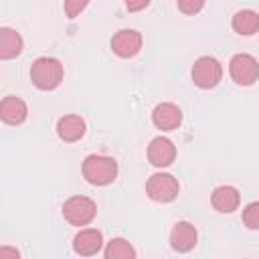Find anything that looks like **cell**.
I'll list each match as a JSON object with an SVG mask.
<instances>
[{
	"label": "cell",
	"instance_id": "6da1fadb",
	"mask_svg": "<svg viewBox=\"0 0 259 259\" xmlns=\"http://www.w3.org/2000/svg\"><path fill=\"white\" fill-rule=\"evenodd\" d=\"M65 75L63 63L55 57H38L30 65V81L40 91H53L61 85Z\"/></svg>",
	"mask_w": 259,
	"mask_h": 259
},
{
	"label": "cell",
	"instance_id": "7a4b0ae2",
	"mask_svg": "<svg viewBox=\"0 0 259 259\" xmlns=\"http://www.w3.org/2000/svg\"><path fill=\"white\" fill-rule=\"evenodd\" d=\"M83 178L93 186H107L117 178V162L111 156L89 154L83 160Z\"/></svg>",
	"mask_w": 259,
	"mask_h": 259
},
{
	"label": "cell",
	"instance_id": "3957f363",
	"mask_svg": "<svg viewBox=\"0 0 259 259\" xmlns=\"http://www.w3.org/2000/svg\"><path fill=\"white\" fill-rule=\"evenodd\" d=\"M95 214H97V204L89 196L75 194L67 198L63 204V217L73 227H87L95 219Z\"/></svg>",
	"mask_w": 259,
	"mask_h": 259
},
{
	"label": "cell",
	"instance_id": "277c9868",
	"mask_svg": "<svg viewBox=\"0 0 259 259\" xmlns=\"http://www.w3.org/2000/svg\"><path fill=\"white\" fill-rule=\"evenodd\" d=\"M192 83L200 89H212L221 83L223 79V65L210 57V55H204V57H198L192 65Z\"/></svg>",
	"mask_w": 259,
	"mask_h": 259
},
{
	"label": "cell",
	"instance_id": "5b68a950",
	"mask_svg": "<svg viewBox=\"0 0 259 259\" xmlns=\"http://www.w3.org/2000/svg\"><path fill=\"white\" fill-rule=\"evenodd\" d=\"M178 192H180V184L168 172H156L146 182V194L154 202H162V204L172 202L178 196Z\"/></svg>",
	"mask_w": 259,
	"mask_h": 259
},
{
	"label": "cell",
	"instance_id": "8992f818",
	"mask_svg": "<svg viewBox=\"0 0 259 259\" xmlns=\"http://www.w3.org/2000/svg\"><path fill=\"white\" fill-rule=\"evenodd\" d=\"M229 73L237 85L249 87L259 79V63L253 55L237 53V55H233V59L229 63Z\"/></svg>",
	"mask_w": 259,
	"mask_h": 259
},
{
	"label": "cell",
	"instance_id": "52a82bcc",
	"mask_svg": "<svg viewBox=\"0 0 259 259\" xmlns=\"http://www.w3.org/2000/svg\"><path fill=\"white\" fill-rule=\"evenodd\" d=\"M111 51L121 59H132L142 51V34L134 28H121L111 36Z\"/></svg>",
	"mask_w": 259,
	"mask_h": 259
},
{
	"label": "cell",
	"instance_id": "ba28073f",
	"mask_svg": "<svg viewBox=\"0 0 259 259\" xmlns=\"http://www.w3.org/2000/svg\"><path fill=\"white\" fill-rule=\"evenodd\" d=\"M148 160L156 168H166L176 160V146L172 140L158 136L148 146Z\"/></svg>",
	"mask_w": 259,
	"mask_h": 259
},
{
	"label": "cell",
	"instance_id": "9c48e42d",
	"mask_svg": "<svg viewBox=\"0 0 259 259\" xmlns=\"http://www.w3.org/2000/svg\"><path fill=\"white\" fill-rule=\"evenodd\" d=\"M196 241H198V233H196L194 225L188 221H178L170 231V247L178 253L192 251Z\"/></svg>",
	"mask_w": 259,
	"mask_h": 259
},
{
	"label": "cell",
	"instance_id": "30bf717a",
	"mask_svg": "<svg viewBox=\"0 0 259 259\" xmlns=\"http://www.w3.org/2000/svg\"><path fill=\"white\" fill-rule=\"evenodd\" d=\"M152 123L162 132H172L182 123V111L176 103H158L152 111Z\"/></svg>",
	"mask_w": 259,
	"mask_h": 259
},
{
	"label": "cell",
	"instance_id": "8fae6325",
	"mask_svg": "<svg viewBox=\"0 0 259 259\" xmlns=\"http://www.w3.org/2000/svg\"><path fill=\"white\" fill-rule=\"evenodd\" d=\"M103 247V235L97 229H81L73 237V251L81 257L97 255Z\"/></svg>",
	"mask_w": 259,
	"mask_h": 259
},
{
	"label": "cell",
	"instance_id": "7c38bea8",
	"mask_svg": "<svg viewBox=\"0 0 259 259\" xmlns=\"http://www.w3.org/2000/svg\"><path fill=\"white\" fill-rule=\"evenodd\" d=\"M210 204L214 206V210L225 212V214H231L241 204V192L235 186H229V184L217 186L212 190V194H210Z\"/></svg>",
	"mask_w": 259,
	"mask_h": 259
},
{
	"label": "cell",
	"instance_id": "4fadbf2b",
	"mask_svg": "<svg viewBox=\"0 0 259 259\" xmlns=\"http://www.w3.org/2000/svg\"><path fill=\"white\" fill-rule=\"evenodd\" d=\"M28 115L26 103L16 95H6L0 101V117L8 125H20Z\"/></svg>",
	"mask_w": 259,
	"mask_h": 259
},
{
	"label": "cell",
	"instance_id": "5bb4252c",
	"mask_svg": "<svg viewBox=\"0 0 259 259\" xmlns=\"http://www.w3.org/2000/svg\"><path fill=\"white\" fill-rule=\"evenodd\" d=\"M57 134L63 142L67 144H73V142H79L83 136H85V121L81 115H75V113H69V115H63L59 121H57Z\"/></svg>",
	"mask_w": 259,
	"mask_h": 259
},
{
	"label": "cell",
	"instance_id": "9a60e30c",
	"mask_svg": "<svg viewBox=\"0 0 259 259\" xmlns=\"http://www.w3.org/2000/svg\"><path fill=\"white\" fill-rule=\"evenodd\" d=\"M22 36L14 30V28H0V59L2 61H8V59H14L22 53Z\"/></svg>",
	"mask_w": 259,
	"mask_h": 259
},
{
	"label": "cell",
	"instance_id": "2e32d148",
	"mask_svg": "<svg viewBox=\"0 0 259 259\" xmlns=\"http://www.w3.org/2000/svg\"><path fill=\"white\" fill-rule=\"evenodd\" d=\"M231 26L237 34L251 36L259 30V14L255 10H239V12H235Z\"/></svg>",
	"mask_w": 259,
	"mask_h": 259
},
{
	"label": "cell",
	"instance_id": "e0dca14e",
	"mask_svg": "<svg viewBox=\"0 0 259 259\" xmlns=\"http://www.w3.org/2000/svg\"><path fill=\"white\" fill-rule=\"evenodd\" d=\"M103 255H105L107 259H134V257H136V249L132 247V243H130L127 239H123V237H113V239L107 243Z\"/></svg>",
	"mask_w": 259,
	"mask_h": 259
},
{
	"label": "cell",
	"instance_id": "ac0fdd59",
	"mask_svg": "<svg viewBox=\"0 0 259 259\" xmlns=\"http://www.w3.org/2000/svg\"><path fill=\"white\" fill-rule=\"evenodd\" d=\"M241 221H243V225H245L247 229L259 231V200H253V202H249V204L243 208Z\"/></svg>",
	"mask_w": 259,
	"mask_h": 259
},
{
	"label": "cell",
	"instance_id": "d6986e66",
	"mask_svg": "<svg viewBox=\"0 0 259 259\" xmlns=\"http://www.w3.org/2000/svg\"><path fill=\"white\" fill-rule=\"evenodd\" d=\"M204 2L206 0H176V6L182 14L192 16V14H198L204 8Z\"/></svg>",
	"mask_w": 259,
	"mask_h": 259
},
{
	"label": "cell",
	"instance_id": "ffe728a7",
	"mask_svg": "<svg viewBox=\"0 0 259 259\" xmlns=\"http://www.w3.org/2000/svg\"><path fill=\"white\" fill-rule=\"evenodd\" d=\"M87 4H89V0H65V4H63V8H65V16L67 18H77L85 8H87Z\"/></svg>",
	"mask_w": 259,
	"mask_h": 259
},
{
	"label": "cell",
	"instance_id": "44dd1931",
	"mask_svg": "<svg viewBox=\"0 0 259 259\" xmlns=\"http://www.w3.org/2000/svg\"><path fill=\"white\" fill-rule=\"evenodd\" d=\"M123 2H125V8L130 12H140L150 4V0H123Z\"/></svg>",
	"mask_w": 259,
	"mask_h": 259
},
{
	"label": "cell",
	"instance_id": "7402d4cb",
	"mask_svg": "<svg viewBox=\"0 0 259 259\" xmlns=\"http://www.w3.org/2000/svg\"><path fill=\"white\" fill-rule=\"evenodd\" d=\"M6 257H12V259H16V257H18V251H16V249H8V247H2V249H0V259H6Z\"/></svg>",
	"mask_w": 259,
	"mask_h": 259
}]
</instances>
